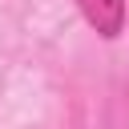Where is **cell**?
Returning a JSON list of instances; mask_svg holds the SVG:
<instances>
[{"label": "cell", "mask_w": 129, "mask_h": 129, "mask_svg": "<svg viewBox=\"0 0 129 129\" xmlns=\"http://www.w3.org/2000/svg\"><path fill=\"white\" fill-rule=\"evenodd\" d=\"M77 8L105 40H117L129 24V0H77Z\"/></svg>", "instance_id": "obj_1"}]
</instances>
